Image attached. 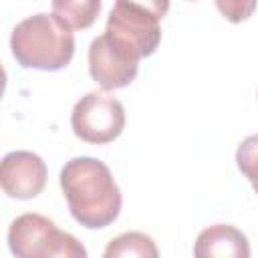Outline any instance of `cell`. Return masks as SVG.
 <instances>
[{"label": "cell", "mask_w": 258, "mask_h": 258, "mask_svg": "<svg viewBox=\"0 0 258 258\" xmlns=\"http://www.w3.org/2000/svg\"><path fill=\"white\" fill-rule=\"evenodd\" d=\"M60 189L71 216L89 230L113 224L121 212V191L111 169L95 157H73L60 169Z\"/></svg>", "instance_id": "obj_1"}, {"label": "cell", "mask_w": 258, "mask_h": 258, "mask_svg": "<svg viewBox=\"0 0 258 258\" xmlns=\"http://www.w3.org/2000/svg\"><path fill=\"white\" fill-rule=\"evenodd\" d=\"M10 50L24 69L58 71L75 54V34L52 14H32L20 20L10 34Z\"/></svg>", "instance_id": "obj_2"}, {"label": "cell", "mask_w": 258, "mask_h": 258, "mask_svg": "<svg viewBox=\"0 0 258 258\" xmlns=\"http://www.w3.org/2000/svg\"><path fill=\"white\" fill-rule=\"evenodd\" d=\"M167 2H131L117 0L109 12L105 36L127 58L151 56L161 42V26Z\"/></svg>", "instance_id": "obj_3"}, {"label": "cell", "mask_w": 258, "mask_h": 258, "mask_svg": "<svg viewBox=\"0 0 258 258\" xmlns=\"http://www.w3.org/2000/svg\"><path fill=\"white\" fill-rule=\"evenodd\" d=\"M71 127L73 133L87 143H111L123 133L125 109L113 95L91 91L75 103Z\"/></svg>", "instance_id": "obj_4"}, {"label": "cell", "mask_w": 258, "mask_h": 258, "mask_svg": "<svg viewBox=\"0 0 258 258\" xmlns=\"http://www.w3.org/2000/svg\"><path fill=\"white\" fill-rule=\"evenodd\" d=\"M71 234L40 214L18 216L8 228V246L16 258H58Z\"/></svg>", "instance_id": "obj_5"}, {"label": "cell", "mask_w": 258, "mask_h": 258, "mask_svg": "<svg viewBox=\"0 0 258 258\" xmlns=\"http://www.w3.org/2000/svg\"><path fill=\"white\" fill-rule=\"evenodd\" d=\"M48 169L40 155L32 151H10L0 163V185L16 200H32L46 185Z\"/></svg>", "instance_id": "obj_6"}, {"label": "cell", "mask_w": 258, "mask_h": 258, "mask_svg": "<svg viewBox=\"0 0 258 258\" xmlns=\"http://www.w3.org/2000/svg\"><path fill=\"white\" fill-rule=\"evenodd\" d=\"M139 62L119 52L105 34L97 36L89 46V73L105 89L115 91L127 87L137 77Z\"/></svg>", "instance_id": "obj_7"}, {"label": "cell", "mask_w": 258, "mask_h": 258, "mask_svg": "<svg viewBox=\"0 0 258 258\" xmlns=\"http://www.w3.org/2000/svg\"><path fill=\"white\" fill-rule=\"evenodd\" d=\"M194 258H250V242L238 228L214 224L198 234Z\"/></svg>", "instance_id": "obj_8"}, {"label": "cell", "mask_w": 258, "mask_h": 258, "mask_svg": "<svg viewBox=\"0 0 258 258\" xmlns=\"http://www.w3.org/2000/svg\"><path fill=\"white\" fill-rule=\"evenodd\" d=\"M50 10H52V16L62 26H67L69 30H79L95 22L97 14L101 12V2L99 0H54Z\"/></svg>", "instance_id": "obj_9"}, {"label": "cell", "mask_w": 258, "mask_h": 258, "mask_svg": "<svg viewBox=\"0 0 258 258\" xmlns=\"http://www.w3.org/2000/svg\"><path fill=\"white\" fill-rule=\"evenodd\" d=\"M103 258H159V250L151 236L143 232H123L105 246Z\"/></svg>", "instance_id": "obj_10"}, {"label": "cell", "mask_w": 258, "mask_h": 258, "mask_svg": "<svg viewBox=\"0 0 258 258\" xmlns=\"http://www.w3.org/2000/svg\"><path fill=\"white\" fill-rule=\"evenodd\" d=\"M236 163L238 169L248 177L254 191L258 194V133L246 137L236 151Z\"/></svg>", "instance_id": "obj_11"}, {"label": "cell", "mask_w": 258, "mask_h": 258, "mask_svg": "<svg viewBox=\"0 0 258 258\" xmlns=\"http://www.w3.org/2000/svg\"><path fill=\"white\" fill-rule=\"evenodd\" d=\"M216 6L224 12V16L232 22H240V20H246L252 10L256 8V2H240V0H232V2H222L218 0Z\"/></svg>", "instance_id": "obj_12"}]
</instances>
